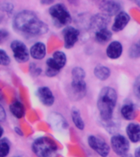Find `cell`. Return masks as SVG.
<instances>
[{"instance_id": "cell-1", "label": "cell", "mask_w": 140, "mask_h": 157, "mask_svg": "<svg viewBox=\"0 0 140 157\" xmlns=\"http://www.w3.org/2000/svg\"><path fill=\"white\" fill-rule=\"evenodd\" d=\"M15 29L28 36H40L46 34L49 27L34 12L24 10L17 13L13 20Z\"/></svg>"}, {"instance_id": "cell-2", "label": "cell", "mask_w": 140, "mask_h": 157, "mask_svg": "<svg viewBox=\"0 0 140 157\" xmlns=\"http://www.w3.org/2000/svg\"><path fill=\"white\" fill-rule=\"evenodd\" d=\"M117 101V94L114 88L105 87L101 90L98 98V109L101 118L108 121L112 118L113 111Z\"/></svg>"}, {"instance_id": "cell-3", "label": "cell", "mask_w": 140, "mask_h": 157, "mask_svg": "<svg viewBox=\"0 0 140 157\" xmlns=\"http://www.w3.org/2000/svg\"><path fill=\"white\" fill-rule=\"evenodd\" d=\"M57 146L53 140L48 137H40L32 143V151L38 157H53Z\"/></svg>"}, {"instance_id": "cell-4", "label": "cell", "mask_w": 140, "mask_h": 157, "mask_svg": "<svg viewBox=\"0 0 140 157\" xmlns=\"http://www.w3.org/2000/svg\"><path fill=\"white\" fill-rule=\"evenodd\" d=\"M49 14L53 21V23L57 27L66 26L71 21L70 12L61 3H57L52 6L49 8Z\"/></svg>"}, {"instance_id": "cell-5", "label": "cell", "mask_w": 140, "mask_h": 157, "mask_svg": "<svg viewBox=\"0 0 140 157\" xmlns=\"http://www.w3.org/2000/svg\"><path fill=\"white\" fill-rule=\"evenodd\" d=\"M46 75L49 77L56 76L66 64V56L62 52L56 51L53 53L52 58H49L46 61Z\"/></svg>"}, {"instance_id": "cell-6", "label": "cell", "mask_w": 140, "mask_h": 157, "mask_svg": "<svg viewBox=\"0 0 140 157\" xmlns=\"http://www.w3.org/2000/svg\"><path fill=\"white\" fill-rule=\"evenodd\" d=\"M12 49L16 61L20 63H24L29 60V52L24 43L20 40H14L11 43Z\"/></svg>"}, {"instance_id": "cell-7", "label": "cell", "mask_w": 140, "mask_h": 157, "mask_svg": "<svg viewBox=\"0 0 140 157\" xmlns=\"http://www.w3.org/2000/svg\"><path fill=\"white\" fill-rule=\"evenodd\" d=\"M111 144L112 150L115 154L122 155V156L127 154L129 148H130V144H129V142L126 139V137L120 134L114 135L111 137Z\"/></svg>"}, {"instance_id": "cell-8", "label": "cell", "mask_w": 140, "mask_h": 157, "mask_svg": "<svg viewBox=\"0 0 140 157\" xmlns=\"http://www.w3.org/2000/svg\"><path fill=\"white\" fill-rule=\"evenodd\" d=\"M88 142L89 147L94 150L98 154L100 155L101 156H107L110 151V147L104 140L96 136H89L88 138Z\"/></svg>"}, {"instance_id": "cell-9", "label": "cell", "mask_w": 140, "mask_h": 157, "mask_svg": "<svg viewBox=\"0 0 140 157\" xmlns=\"http://www.w3.org/2000/svg\"><path fill=\"white\" fill-rule=\"evenodd\" d=\"M69 93L73 100L82 99L86 95V83L84 80H72Z\"/></svg>"}, {"instance_id": "cell-10", "label": "cell", "mask_w": 140, "mask_h": 157, "mask_svg": "<svg viewBox=\"0 0 140 157\" xmlns=\"http://www.w3.org/2000/svg\"><path fill=\"white\" fill-rule=\"evenodd\" d=\"M80 32L72 26H66L63 30L64 45L66 48H71L79 39Z\"/></svg>"}, {"instance_id": "cell-11", "label": "cell", "mask_w": 140, "mask_h": 157, "mask_svg": "<svg viewBox=\"0 0 140 157\" xmlns=\"http://www.w3.org/2000/svg\"><path fill=\"white\" fill-rule=\"evenodd\" d=\"M99 8L102 13L107 17H111L120 13L121 6L120 2L116 1H103L100 3Z\"/></svg>"}, {"instance_id": "cell-12", "label": "cell", "mask_w": 140, "mask_h": 157, "mask_svg": "<svg viewBox=\"0 0 140 157\" xmlns=\"http://www.w3.org/2000/svg\"><path fill=\"white\" fill-rule=\"evenodd\" d=\"M108 23H109V17L106 16L103 13H100V14H97L95 16H93L91 18L89 26L96 33V32L99 31L101 29H106Z\"/></svg>"}, {"instance_id": "cell-13", "label": "cell", "mask_w": 140, "mask_h": 157, "mask_svg": "<svg viewBox=\"0 0 140 157\" xmlns=\"http://www.w3.org/2000/svg\"><path fill=\"white\" fill-rule=\"evenodd\" d=\"M37 96L39 101L46 106H51L54 103V96L48 87H41L37 90Z\"/></svg>"}, {"instance_id": "cell-14", "label": "cell", "mask_w": 140, "mask_h": 157, "mask_svg": "<svg viewBox=\"0 0 140 157\" xmlns=\"http://www.w3.org/2000/svg\"><path fill=\"white\" fill-rule=\"evenodd\" d=\"M130 20V16L125 12H120L115 16V21L112 25V30L118 32L125 29Z\"/></svg>"}, {"instance_id": "cell-15", "label": "cell", "mask_w": 140, "mask_h": 157, "mask_svg": "<svg viewBox=\"0 0 140 157\" xmlns=\"http://www.w3.org/2000/svg\"><path fill=\"white\" fill-rule=\"evenodd\" d=\"M122 54V45L120 42L113 41L108 45L107 48V55L111 59L119 58Z\"/></svg>"}, {"instance_id": "cell-16", "label": "cell", "mask_w": 140, "mask_h": 157, "mask_svg": "<svg viewBox=\"0 0 140 157\" xmlns=\"http://www.w3.org/2000/svg\"><path fill=\"white\" fill-rule=\"evenodd\" d=\"M29 53H30V56L35 60H41L44 58L46 54L45 45L41 42H38L31 47Z\"/></svg>"}, {"instance_id": "cell-17", "label": "cell", "mask_w": 140, "mask_h": 157, "mask_svg": "<svg viewBox=\"0 0 140 157\" xmlns=\"http://www.w3.org/2000/svg\"><path fill=\"white\" fill-rule=\"evenodd\" d=\"M126 133L133 142H140V125L131 123L126 128Z\"/></svg>"}, {"instance_id": "cell-18", "label": "cell", "mask_w": 140, "mask_h": 157, "mask_svg": "<svg viewBox=\"0 0 140 157\" xmlns=\"http://www.w3.org/2000/svg\"><path fill=\"white\" fill-rule=\"evenodd\" d=\"M10 110L12 115L17 119H21L25 115L24 105L19 101H14L10 105Z\"/></svg>"}, {"instance_id": "cell-19", "label": "cell", "mask_w": 140, "mask_h": 157, "mask_svg": "<svg viewBox=\"0 0 140 157\" xmlns=\"http://www.w3.org/2000/svg\"><path fill=\"white\" fill-rule=\"evenodd\" d=\"M94 75L100 80H107L111 75L110 69L103 65H98L94 69Z\"/></svg>"}, {"instance_id": "cell-20", "label": "cell", "mask_w": 140, "mask_h": 157, "mask_svg": "<svg viewBox=\"0 0 140 157\" xmlns=\"http://www.w3.org/2000/svg\"><path fill=\"white\" fill-rule=\"evenodd\" d=\"M120 112H121V115L123 116V118H125V120H133L135 116L134 106L132 103L124 104L122 107H121Z\"/></svg>"}, {"instance_id": "cell-21", "label": "cell", "mask_w": 140, "mask_h": 157, "mask_svg": "<svg viewBox=\"0 0 140 157\" xmlns=\"http://www.w3.org/2000/svg\"><path fill=\"white\" fill-rule=\"evenodd\" d=\"M111 37H112V33L107 29V28L101 29L95 33L96 41L100 44H105L111 39Z\"/></svg>"}, {"instance_id": "cell-22", "label": "cell", "mask_w": 140, "mask_h": 157, "mask_svg": "<svg viewBox=\"0 0 140 157\" xmlns=\"http://www.w3.org/2000/svg\"><path fill=\"white\" fill-rule=\"evenodd\" d=\"M71 117H72V120H73L74 124L76 125V127L77 128L80 130H83L84 128V122L83 119L81 117L80 112V110L74 108L71 110Z\"/></svg>"}, {"instance_id": "cell-23", "label": "cell", "mask_w": 140, "mask_h": 157, "mask_svg": "<svg viewBox=\"0 0 140 157\" xmlns=\"http://www.w3.org/2000/svg\"><path fill=\"white\" fill-rule=\"evenodd\" d=\"M10 142L6 137L0 139V157H6L9 154Z\"/></svg>"}, {"instance_id": "cell-24", "label": "cell", "mask_w": 140, "mask_h": 157, "mask_svg": "<svg viewBox=\"0 0 140 157\" xmlns=\"http://www.w3.org/2000/svg\"><path fill=\"white\" fill-rule=\"evenodd\" d=\"M72 80H84L85 78V71L81 67H75L71 71Z\"/></svg>"}, {"instance_id": "cell-25", "label": "cell", "mask_w": 140, "mask_h": 157, "mask_svg": "<svg viewBox=\"0 0 140 157\" xmlns=\"http://www.w3.org/2000/svg\"><path fill=\"white\" fill-rule=\"evenodd\" d=\"M129 56L130 58L136 59L140 57V39L136 43L133 44L129 50Z\"/></svg>"}, {"instance_id": "cell-26", "label": "cell", "mask_w": 140, "mask_h": 157, "mask_svg": "<svg viewBox=\"0 0 140 157\" xmlns=\"http://www.w3.org/2000/svg\"><path fill=\"white\" fill-rule=\"evenodd\" d=\"M0 62L2 66H8L11 62L10 57L2 49L0 50Z\"/></svg>"}, {"instance_id": "cell-27", "label": "cell", "mask_w": 140, "mask_h": 157, "mask_svg": "<svg viewBox=\"0 0 140 157\" xmlns=\"http://www.w3.org/2000/svg\"><path fill=\"white\" fill-rule=\"evenodd\" d=\"M134 95L140 99V75L135 79L134 84Z\"/></svg>"}, {"instance_id": "cell-28", "label": "cell", "mask_w": 140, "mask_h": 157, "mask_svg": "<svg viewBox=\"0 0 140 157\" xmlns=\"http://www.w3.org/2000/svg\"><path fill=\"white\" fill-rule=\"evenodd\" d=\"M12 9H13V6L12 4L8 3V2H5L4 4L2 6V10H3L4 12H11Z\"/></svg>"}, {"instance_id": "cell-29", "label": "cell", "mask_w": 140, "mask_h": 157, "mask_svg": "<svg viewBox=\"0 0 140 157\" xmlns=\"http://www.w3.org/2000/svg\"><path fill=\"white\" fill-rule=\"evenodd\" d=\"M5 119H6V113H5V110L2 107V105L0 106V121L2 122L4 121Z\"/></svg>"}, {"instance_id": "cell-30", "label": "cell", "mask_w": 140, "mask_h": 157, "mask_svg": "<svg viewBox=\"0 0 140 157\" xmlns=\"http://www.w3.org/2000/svg\"><path fill=\"white\" fill-rule=\"evenodd\" d=\"M135 157H140V147L137 148L135 151Z\"/></svg>"}, {"instance_id": "cell-31", "label": "cell", "mask_w": 140, "mask_h": 157, "mask_svg": "<svg viewBox=\"0 0 140 157\" xmlns=\"http://www.w3.org/2000/svg\"><path fill=\"white\" fill-rule=\"evenodd\" d=\"M16 131H17V132L18 133V134L22 135V132L21 131V129H19V128H16Z\"/></svg>"}, {"instance_id": "cell-32", "label": "cell", "mask_w": 140, "mask_h": 157, "mask_svg": "<svg viewBox=\"0 0 140 157\" xmlns=\"http://www.w3.org/2000/svg\"><path fill=\"white\" fill-rule=\"evenodd\" d=\"M135 3H136L138 6H139V7H140V1H136V2H135Z\"/></svg>"}, {"instance_id": "cell-33", "label": "cell", "mask_w": 140, "mask_h": 157, "mask_svg": "<svg viewBox=\"0 0 140 157\" xmlns=\"http://www.w3.org/2000/svg\"><path fill=\"white\" fill-rule=\"evenodd\" d=\"M123 157H132V156H131V155H124Z\"/></svg>"}, {"instance_id": "cell-34", "label": "cell", "mask_w": 140, "mask_h": 157, "mask_svg": "<svg viewBox=\"0 0 140 157\" xmlns=\"http://www.w3.org/2000/svg\"><path fill=\"white\" fill-rule=\"evenodd\" d=\"M14 157H19V156H14Z\"/></svg>"}]
</instances>
